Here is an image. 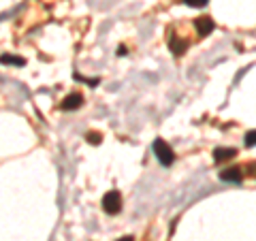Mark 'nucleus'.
<instances>
[{
	"instance_id": "nucleus-1",
	"label": "nucleus",
	"mask_w": 256,
	"mask_h": 241,
	"mask_svg": "<svg viewBox=\"0 0 256 241\" xmlns=\"http://www.w3.org/2000/svg\"><path fill=\"white\" fill-rule=\"evenodd\" d=\"M152 150H154V154L158 158V162L162 164V166H171L175 162V154H173V150L169 148V143L162 141V139H156L154 141V146H152Z\"/></svg>"
},
{
	"instance_id": "nucleus-2",
	"label": "nucleus",
	"mask_w": 256,
	"mask_h": 241,
	"mask_svg": "<svg viewBox=\"0 0 256 241\" xmlns=\"http://www.w3.org/2000/svg\"><path fill=\"white\" fill-rule=\"evenodd\" d=\"M102 210L109 216H118L122 212V194H120V190H109L102 196Z\"/></svg>"
},
{
	"instance_id": "nucleus-3",
	"label": "nucleus",
	"mask_w": 256,
	"mask_h": 241,
	"mask_svg": "<svg viewBox=\"0 0 256 241\" xmlns=\"http://www.w3.org/2000/svg\"><path fill=\"white\" fill-rule=\"evenodd\" d=\"M82 105H84V96L79 94V92H73V94H68L66 98L60 102V109L62 111H75V109H79Z\"/></svg>"
},
{
	"instance_id": "nucleus-4",
	"label": "nucleus",
	"mask_w": 256,
	"mask_h": 241,
	"mask_svg": "<svg viewBox=\"0 0 256 241\" xmlns=\"http://www.w3.org/2000/svg\"><path fill=\"white\" fill-rule=\"evenodd\" d=\"M220 180H222V182H230V184H242V180H244V171H242L239 166L222 168V171H220Z\"/></svg>"
},
{
	"instance_id": "nucleus-5",
	"label": "nucleus",
	"mask_w": 256,
	"mask_h": 241,
	"mask_svg": "<svg viewBox=\"0 0 256 241\" xmlns=\"http://www.w3.org/2000/svg\"><path fill=\"white\" fill-rule=\"evenodd\" d=\"M237 156V150L235 148H216L214 150V162H226V160L235 158Z\"/></svg>"
},
{
	"instance_id": "nucleus-6",
	"label": "nucleus",
	"mask_w": 256,
	"mask_h": 241,
	"mask_svg": "<svg viewBox=\"0 0 256 241\" xmlns=\"http://www.w3.org/2000/svg\"><path fill=\"white\" fill-rule=\"evenodd\" d=\"M214 28H216V24H214L212 18H207V15H205V18L196 20V30H198V34H201V36H207Z\"/></svg>"
},
{
	"instance_id": "nucleus-7",
	"label": "nucleus",
	"mask_w": 256,
	"mask_h": 241,
	"mask_svg": "<svg viewBox=\"0 0 256 241\" xmlns=\"http://www.w3.org/2000/svg\"><path fill=\"white\" fill-rule=\"evenodd\" d=\"M186 41H180L175 34H169V47H171V52L175 54V56H182L184 52H186Z\"/></svg>"
},
{
	"instance_id": "nucleus-8",
	"label": "nucleus",
	"mask_w": 256,
	"mask_h": 241,
	"mask_svg": "<svg viewBox=\"0 0 256 241\" xmlns=\"http://www.w3.org/2000/svg\"><path fill=\"white\" fill-rule=\"evenodd\" d=\"M0 64H15V66H24L26 60L18 58V56H6V54H2V56H0Z\"/></svg>"
},
{
	"instance_id": "nucleus-9",
	"label": "nucleus",
	"mask_w": 256,
	"mask_h": 241,
	"mask_svg": "<svg viewBox=\"0 0 256 241\" xmlns=\"http://www.w3.org/2000/svg\"><path fill=\"white\" fill-rule=\"evenodd\" d=\"M256 146V130L246 132V148H254Z\"/></svg>"
},
{
	"instance_id": "nucleus-10",
	"label": "nucleus",
	"mask_w": 256,
	"mask_h": 241,
	"mask_svg": "<svg viewBox=\"0 0 256 241\" xmlns=\"http://www.w3.org/2000/svg\"><path fill=\"white\" fill-rule=\"evenodd\" d=\"M86 139H88V143H94V146H98V143L102 141L100 139V132H88Z\"/></svg>"
},
{
	"instance_id": "nucleus-11",
	"label": "nucleus",
	"mask_w": 256,
	"mask_h": 241,
	"mask_svg": "<svg viewBox=\"0 0 256 241\" xmlns=\"http://www.w3.org/2000/svg\"><path fill=\"white\" fill-rule=\"evenodd\" d=\"M188 6H194V9H201V6H205L210 0H184Z\"/></svg>"
},
{
	"instance_id": "nucleus-12",
	"label": "nucleus",
	"mask_w": 256,
	"mask_h": 241,
	"mask_svg": "<svg viewBox=\"0 0 256 241\" xmlns=\"http://www.w3.org/2000/svg\"><path fill=\"white\" fill-rule=\"evenodd\" d=\"M246 168H248V171H250V175H254V178H256V162L246 164Z\"/></svg>"
},
{
	"instance_id": "nucleus-13",
	"label": "nucleus",
	"mask_w": 256,
	"mask_h": 241,
	"mask_svg": "<svg viewBox=\"0 0 256 241\" xmlns=\"http://www.w3.org/2000/svg\"><path fill=\"white\" fill-rule=\"evenodd\" d=\"M120 241H132V237H122V239H120Z\"/></svg>"
}]
</instances>
